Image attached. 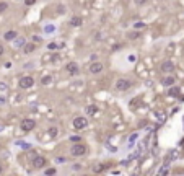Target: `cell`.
Returning <instances> with one entry per match:
<instances>
[{
	"instance_id": "obj_22",
	"label": "cell",
	"mask_w": 184,
	"mask_h": 176,
	"mask_svg": "<svg viewBox=\"0 0 184 176\" xmlns=\"http://www.w3.org/2000/svg\"><path fill=\"white\" fill-rule=\"evenodd\" d=\"M49 135H51V137H55V135H57V127H51L49 129Z\"/></svg>"
},
{
	"instance_id": "obj_10",
	"label": "cell",
	"mask_w": 184,
	"mask_h": 176,
	"mask_svg": "<svg viewBox=\"0 0 184 176\" xmlns=\"http://www.w3.org/2000/svg\"><path fill=\"white\" fill-rule=\"evenodd\" d=\"M162 83L165 85V87H173V85L176 83V77H174V75H170V73H168L166 77L162 78Z\"/></svg>"
},
{
	"instance_id": "obj_34",
	"label": "cell",
	"mask_w": 184,
	"mask_h": 176,
	"mask_svg": "<svg viewBox=\"0 0 184 176\" xmlns=\"http://www.w3.org/2000/svg\"><path fill=\"white\" fill-rule=\"evenodd\" d=\"M80 168H82V165H78V163L73 165V170H80Z\"/></svg>"
},
{
	"instance_id": "obj_15",
	"label": "cell",
	"mask_w": 184,
	"mask_h": 176,
	"mask_svg": "<svg viewBox=\"0 0 184 176\" xmlns=\"http://www.w3.org/2000/svg\"><path fill=\"white\" fill-rule=\"evenodd\" d=\"M168 95L170 96H179V87H170V90H168Z\"/></svg>"
},
{
	"instance_id": "obj_37",
	"label": "cell",
	"mask_w": 184,
	"mask_h": 176,
	"mask_svg": "<svg viewBox=\"0 0 184 176\" xmlns=\"http://www.w3.org/2000/svg\"><path fill=\"white\" fill-rule=\"evenodd\" d=\"M179 144H181V145H182V150H184V139H182V140H181V142H179Z\"/></svg>"
},
{
	"instance_id": "obj_24",
	"label": "cell",
	"mask_w": 184,
	"mask_h": 176,
	"mask_svg": "<svg viewBox=\"0 0 184 176\" xmlns=\"http://www.w3.org/2000/svg\"><path fill=\"white\" fill-rule=\"evenodd\" d=\"M147 2H148V0H134V3L139 5V7H140V5H145Z\"/></svg>"
},
{
	"instance_id": "obj_28",
	"label": "cell",
	"mask_w": 184,
	"mask_h": 176,
	"mask_svg": "<svg viewBox=\"0 0 184 176\" xmlns=\"http://www.w3.org/2000/svg\"><path fill=\"white\" fill-rule=\"evenodd\" d=\"M5 103H7V98H5V96H0V106L5 104Z\"/></svg>"
},
{
	"instance_id": "obj_8",
	"label": "cell",
	"mask_w": 184,
	"mask_h": 176,
	"mask_svg": "<svg viewBox=\"0 0 184 176\" xmlns=\"http://www.w3.org/2000/svg\"><path fill=\"white\" fill-rule=\"evenodd\" d=\"M65 70L70 73L72 77H75V75H78V73H80V67H78L77 62H68V64L65 65Z\"/></svg>"
},
{
	"instance_id": "obj_31",
	"label": "cell",
	"mask_w": 184,
	"mask_h": 176,
	"mask_svg": "<svg viewBox=\"0 0 184 176\" xmlns=\"http://www.w3.org/2000/svg\"><path fill=\"white\" fill-rule=\"evenodd\" d=\"M3 52H5V47L2 46V44H0V57H2V55H3Z\"/></svg>"
},
{
	"instance_id": "obj_4",
	"label": "cell",
	"mask_w": 184,
	"mask_h": 176,
	"mask_svg": "<svg viewBox=\"0 0 184 176\" xmlns=\"http://www.w3.org/2000/svg\"><path fill=\"white\" fill-rule=\"evenodd\" d=\"M114 87H116L117 92H127V90L132 87V82H130V80H127V78H119Z\"/></svg>"
},
{
	"instance_id": "obj_3",
	"label": "cell",
	"mask_w": 184,
	"mask_h": 176,
	"mask_svg": "<svg viewBox=\"0 0 184 176\" xmlns=\"http://www.w3.org/2000/svg\"><path fill=\"white\" fill-rule=\"evenodd\" d=\"M33 85H34V78L31 75H25V77H21L18 80V87L21 90H28V88H31Z\"/></svg>"
},
{
	"instance_id": "obj_26",
	"label": "cell",
	"mask_w": 184,
	"mask_h": 176,
	"mask_svg": "<svg viewBox=\"0 0 184 176\" xmlns=\"http://www.w3.org/2000/svg\"><path fill=\"white\" fill-rule=\"evenodd\" d=\"M8 87H7V83H3V82H0V92H5Z\"/></svg>"
},
{
	"instance_id": "obj_5",
	"label": "cell",
	"mask_w": 184,
	"mask_h": 176,
	"mask_svg": "<svg viewBox=\"0 0 184 176\" xmlns=\"http://www.w3.org/2000/svg\"><path fill=\"white\" fill-rule=\"evenodd\" d=\"M34 127H36V121H34V119H25V121H21V130L23 132H31Z\"/></svg>"
},
{
	"instance_id": "obj_27",
	"label": "cell",
	"mask_w": 184,
	"mask_h": 176,
	"mask_svg": "<svg viewBox=\"0 0 184 176\" xmlns=\"http://www.w3.org/2000/svg\"><path fill=\"white\" fill-rule=\"evenodd\" d=\"M25 3L28 5V7H30V5H34V3H36V0H25Z\"/></svg>"
},
{
	"instance_id": "obj_1",
	"label": "cell",
	"mask_w": 184,
	"mask_h": 176,
	"mask_svg": "<svg viewBox=\"0 0 184 176\" xmlns=\"http://www.w3.org/2000/svg\"><path fill=\"white\" fill-rule=\"evenodd\" d=\"M72 127L75 129V130H83V129H87L88 127V119L85 117V116H78L73 119V122H72Z\"/></svg>"
},
{
	"instance_id": "obj_6",
	"label": "cell",
	"mask_w": 184,
	"mask_h": 176,
	"mask_svg": "<svg viewBox=\"0 0 184 176\" xmlns=\"http://www.w3.org/2000/svg\"><path fill=\"white\" fill-rule=\"evenodd\" d=\"M31 165H33L34 170H41V168H44L46 165H47V160H46L44 157L39 155V157H34V158H33V163H31Z\"/></svg>"
},
{
	"instance_id": "obj_21",
	"label": "cell",
	"mask_w": 184,
	"mask_h": 176,
	"mask_svg": "<svg viewBox=\"0 0 184 176\" xmlns=\"http://www.w3.org/2000/svg\"><path fill=\"white\" fill-rule=\"evenodd\" d=\"M70 142H73V144H77V142H82V137H80V135H72V137H70Z\"/></svg>"
},
{
	"instance_id": "obj_9",
	"label": "cell",
	"mask_w": 184,
	"mask_h": 176,
	"mask_svg": "<svg viewBox=\"0 0 184 176\" xmlns=\"http://www.w3.org/2000/svg\"><path fill=\"white\" fill-rule=\"evenodd\" d=\"M103 70H104V65L101 64V62H93V64H90V72L91 73H101Z\"/></svg>"
},
{
	"instance_id": "obj_18",
	"label": "cell",
	"mask_w": 184,
	"mask_h": 176,
	"mask_svg": "<svg viewBox=\"0 0 184 176\" xmlns=\"http://www.w3.org/2000/svg\"><path fill=\"white\" fill-rule=\"evenodd\" d=\"M103 170H106V165H96V166L93 168V171L95 173H100V171H103Z\"/></svg>"
},
{
	"instance_id": "obj_25",
	"label": "cell",
	"mask_w": 184,
	"mask_h": 176,
	"mask_svg": "<svg viewBox=\"0 0 184 176\" xmlns=\"http://www.w3.org/2000/svg\"><path fill=\"white\" fill-rule=\"evenodd\" d=\"M166 173H168V166H163V168L158 171V174H162V176H163V174H166Z\"/></svg>"
},
{
	"instance_id": "obj_16",
	"label": "cell",
	"mask_w": 184,
	"mask_h": 176,
	"mask_svg": "<svg viewBox=\"0 0 184 176\" xmlns=\"http://www.w3.org/2000/svg\"><path fill=\"white\" fill-rule=\"evenodd\" d=\"M127 38L132 39V41H134V39H139L140 38V33L139 31H132V33H129V35H127Z\"/></svg>"
},
{
	"instance_id": "obj_17",
	"label": "cell",
	"mask_w": 184,
	"mask_h": 176,
	"mask_svg": "<svg viewBox=\"0 0 184 176\" xmlns=\"http://www.w3.org/2000/svg\"><path fill=\"white\" fill-rule=\"evenodd\" d=\"M51 82H52V77H51V75H46V77H43V80H41V83H43V85H49Z\"/></svg>"
},
{
	"instance_id": "obj_14",
	"label": "cell",
	"mask_w": 184,
	"mask_h": 176,
	"mask_svg": "<svg viewBox=\"0 0 184 176\" xmlns=\"http://www.w3.org/2000/svg\"><path fill=\"white\" fill-rule=\"evenodd\" d=\"M82 23H83V20L80 18V16H72L70 26H82Z\"/></svg>"
},
{
	"instance_id": "obj_29",
	"label": "cell",
	"mask_w": 184,
	"mask_h": 176,
	"mask_svg": "<svg viewBox=\"0 0 184 176\" xmlns=\"http://www.w3.org/2000/svg\"><path fill=\"white\" fill-rule=\"evenodd\" d=\"M135 28H137V30H140V28H145V23H135Z\"/></svg>"
},
{
	"instance_id": "obj_12",
	"label": "cell",
	"mask_w": 184,
	"mask_h": 176,
	"mask_svg": "<svg viewBox=\"0 0 184 176\" xmlns=\"http://www.w3.org/2000/svg\"><path fill=\"white\" fill-rule=\"evenodd\" d=\"M34 51H36V43H28V44H25V47H23V52L25 54H31Z\"/></svg>"
},
{
	"instance_id": "obj_11",
	"label": "cell",
	"mask_w": 184,
	"mask_h": 176,
	"mask_svg": "<svg viewBox=\"0 0 184 176\" xmlns=\"http://www.w3.org/2000/svg\"><path fill=\"white\" fill-rule=\"evenodd\" d=\"M18 38V33H16L15 30H10V31H7L3 35V39L5 41H15V39Z\"/></svg>"
},
{
	"instance_id": "obj_2",
	"label": "cell",
	"mask_w": 184,
	"mask_h": 176,
	"mask_svg": "<svg viewBox=\"0 0 184 176\" xmlns=\"http://www.w3.org/2000/svg\"><path fill=\"white\" fill-rule=\"evenodd\" d=\"M87 145L80 144V142H77V144H73V147L70 149V155L72 157H83L85 153H87Z\"/></svg>"
},
{
	"instance_id": "obj_36",
	"label": "cell",
	"mask_w": 184,
	"mask_h": 176,
	"mask_svg": "<svg viewBox=\"0 0 184 176\" xmlns=\"http://www.w3.org/2000/svg\"><path fill=\"white\" fill-rule=\"evenodd\" d=\"M2 173H3V166L0 165V174H2Z\"/></svg>"
},
{
	"instance_id": "obj_32",
	"label": "cell",
	"mask_w": 184,
	"mask_h": 176,
	"mask_svg": "<svg viewBox=\"0 0 184 176\" xmlns=\"http://www.w3.org/2000/svg\"><path fill=\"white\" fill-rule=\"evenodd\" d=\"M127 60H129V62H135V55H129Z\"/></svg>"
},
{
	"instance_id": "obj_13",
	"label": "cell",
	"mask_w": 184,
	"mask_h": 176,
	"mask_svg": "<svg viewBox=\"0 0 184 176\" xmlns=\"http://www.w3.org/2000/svg\"><path fill=\"white\" fill-rule=\"evenodd\" d=\"M98 106H95V104H90V106H87V114L88 116H95V114H98Z\"/></svg>"
},
{
	"instance_id": "obj_35",
	"label": "cell",
	"mask_w": 184,
	"mask_h": 176,
	"mask_svg": "<svg viewBox=\"0 0 184 176\" xmlns=\"http://www.w3.org/2000/svg\"><path fill=\"white\" fill-rule=\"evenodd\" d=\"M178 98H179L181 101H184V95H179V96H178Z\"/></svg>"
},
{
	"instance_id": "obj_7",
	"label": "cell",
	"mask_w": 184,
	"mask_h": 176,
	"mask_svg": "<svg viewBox=\"0 0 184 176\" xmlns=\"http://www.w3.org/2000/svg\"><path fill=\"white\" fill-rule=\"evenodd\" d=\"M160 70H162L163 73L174 72V62H173V60H163L162 65H160Z\"/></svg>"
},
{
	"instance_id": "obj_23",
	"label": "cell",
	"mask_w": 184,
	"mask_h": 176,
	"mask_svg": "<svg viewBox=\"0 0 184 176\" xmlns=\"http://www.w3.org/2000/svg\"><path fill=\"white\" fill-rule=\"evenodd\" d=\"M44 173H46V174H55V173H57V170H55V168H47Z\"/></svg>"
},
{
	"instance_id": "obj_30",
	"label": "cell",
	"mask_w": 184,
	"mask_h": 176,
	"mask_svg": "<svg viewBox=\"0 0 184 176\" xmlns=\"http://www.w3.org/2000/svg\"><path fill=\"white\" fill-rule=\"evenodd\" d=\"M33 43H41V38H39V36H33Z\"/></svg>"
},
{
	"instance_id": "obj_19",
	"label": "cell",
	"mask_w": 184,
	"mask_h": 176,
	"mask_svg": "<svg viewBox=\"0 0 184 176\" xmlns=\"http://www.w3.org/2000/svg\"><path fill=\"white\" fill-rule=\"evenodd\" d=\"M7 8H8V3L7 2H0V13H3Z\"/></svg>"
},
{
	"instance_id": "obj_20",
	"label": "cell",
	"mask_w": 184,
	"mask_h": 176,
	"mask_svg": "<svg viewBox=\"0 0 184 176\" xmlns=\"http://www.w3.org/2000/svg\"><path fill=\"white\" fill-rule=\"evenodd\" d=\"M47 49H49V51H57V49H59V46H57L55 43H49V44H47Z\"/></svg>"
},
{
	"instance_id": "obj_33",
	"label": "cell",
	"mask_w": 184,
	"mask_h": 176,
	"mask_svg": "<svg viewBox=\"0 0 184 176\" xmlns=\"http://www.w3.org/2000/svg\"><path fill=\"white\" fill-rule=\"evenodd\" d=\"M51 60H52V62H57V60H59V55H57V54L52 55V59H51Z\"/></svg>"
}]
</instances>
